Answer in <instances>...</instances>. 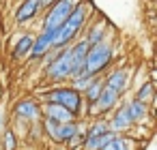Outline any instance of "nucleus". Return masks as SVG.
I'll list each match as a JSON object with an SVG mask.
<instances>
[{"label":"nucleus","instance_id":"obj_1","mask_svg":"<svg viewBox=\"0 0 157 150\" xmlns=\"http://www.w3.org/2000/svg\"><path fill=\"white\" fill-rule=\"evenodd\" d=\"M110 56H112V52H110V47L105 43L90 45L88 47V54H86V58L82 62V69H80L78 77H90V75H95L97 71H101L108 64Z\"/></svg>","mask_w":157,"mask_h":150},{"label":"nucleus","instance_id":"obj_2","mask_svg":"<svg viewBox=\"0 0 157 150\" xmlns=\"http://www.w3.org/2000/svg\"><path fill=\"white\" fill-rule=\"evenodd\" d=\"M84 15H86V9H84V7H75V9L71 11V15L63 22V26L56 30V35H54V39H52V45H56V47L67 45V43L78 35V30H80V26H82V22H84Z\"/></svg>","mask_w":157,"mask_h":150},{"label":"nucleus","instance_id":"obj_3","mask_svg":"<svg viewBox=\"0 0 157 150\" xmlns=\"http://www.w3.org/2000/svg\"><path fill=\"white\" fill-rule=\"evenodd\" d=\"M75 9V2L73 0H58V2L54 5V9L48 13L45 17V32H56L63 22L71 15V11Z\"/></svg>","mask_w":157,"mask_h":150},{"label":"nucleus","instance_id":"obj_4","mask_svg":"<svg viewBox=\"0 0 157 150\" xmlns=\"http://www.w3.org/2000/svg\"><path fill=\"white\" fill-rule=\"evenodd\" d=\"M73 71H75L73 54H71V49H65V52L58 54V58L52 62V67H50V77H52V79H63V77L73 75Z\"/></svg>","mask_w":157,"mask_h":150},{"label":"nucleus","instance_id":"obj_5","mask_svg":"<svg viewBox=\"0 0 157 150\" xmlns=\"http://www.w3.org/2000/svg\"><path fill=\"white\" fill-rule=\"evenodd\" d=\"M48 99L52 101V103H56V105H63V107H67L69 112H78V107H80V94H78V90H71V88H63V90H54V92H50L48 94Z\"/></svg>","mask_w":157,"mask_h":150},{"label":"nucleus","instance_id":"obj_6","mask_svg":"<svg viewBox=\"0 0 157 150\" xmlns=\"http://www.w3.org/2000/svg\"><path fill=\"white\" fill-rule=\"evenodd\" d=\"M45 112H48V116L52 118V120H56V122H73V112H69L67 107H63V105H56V103H48L45 105Z\"/></svg>","mask_w":157,"mask_h":150},{"label":"nucleus","instance_id":"obj_7","mask_svg":"<svg viewBox=\"0 0 157 150\" xmlns=\"http://www.w3.org/2000/svg\"><path fill=\"white\" fill-rule=\"evenodd\" d=\"M39 9H41V0H26V2H22V7L17 9L15 20H17V22H26V20H30Z\"/></svg>","mask_w":157,"mask_h":150},{"label":"nucleus","instance_id":"obj_8","mask_svg":"<svg viewBox=\"0 0 157 150\" xmlns=\"http://www.w3.org/2000/svg\"><path fill=\"white\" fill-rule=\"evenodd\" d=\"M54 35L56 32H43L35 43H33V47H30V52H33V58H39V56H43L45 52H48V47L52 45V39H54Z\"/></svg>","mask_w":157,"mask_h":150},{"label":"nucleus","instance_id":"obj_9","mask_svg":"<svg viewBox=\"0 0 157 150\" xmlns=\"http://www.w3.org/2000/svg\"><path fill=\"white\" fill-rule=\"evenodd\" d=\"M125 84H127V73H125V71H114V73L108 77L105 88H110V90H114L116 94H121V92L125 90Z\"/></svg>","mask_w":157,"mask_h":150},{"label":"nucleus","instance_id":"obj_10","mask_svg":"<svg viewBox=\"0 0 157 150\" xmlns=\"http://www.w3.org/2000/svg\"><path fill=\"white\" fill-rule=\"evenodd\" d=\"M15 114L17 116H22V118H37L39 116V107H37V103H33V101H22V103H17L15 105Z\"/></svg>","mask_w":157,"mask_h":150},{"label":"nucleus","instance_id":"obj_11","mask_svg":"<svg viewBox=\"0 0 157 150\" xmlns=\"http://www.w3.org/2000/svg\"><path fill=\"white\" fill-rule=\"evenodd\" d=\"M116 135L114 133H103V135H95V137H88L86 139V144H84V148L86 150H101L108 141H112Z\"/></svg>","mask_w":157,"mask_h":150},{"label":"nucleus","instance_id":"obj_12","mask_svg":"<svg viewBox=\"0 0 157 150\" xmlns=\"http://www.w3.org/2000/svg\"><path fill=\"white\" fill-rule=\"evenodd\" d=\"M116 99H118V94H116L114 90L101 88V94L97 97V107H99V109H110V107L116 103Z\"/></svg>","mask_w":157,"mask_h":150},{"label":"nucleus","instance_id":"obj_13","mask_svg":"<svg viewBox=\"0 0 157 150\" xmlns=\"http://www.w3.org/2000/svg\"><path fill=\"white\" fill-rule=\"evenodd\" d=\"M133 120L129 118V112H127V107H123V109H118V114L114 116V120H112V129H125V126H129Z\"/></svg>","mask_w":157,"mask_h":150},{"label":"nucleus","instance_id":"obj_14","mask_svg":"<svg viewBox=\"0 0 157 150\" xmlns=\"http://www.w3.org/2000/svg\"><path fill=\"white\" fill-rule=\"evenodd\" d=\"M78 133V126L73 122H63L58 126V133H56V139H73Z\"/></svg>","mask_w":157,"mask_h":150},{"label":"nucleus","instance_id":"obj_15","mask_svg":"<svg viewBox=\"0 0 157 150\" xmlns=\"http://www.w3.org/2000/svg\"><path fill=\"white\" fill-rule=\"evenodd\" d=\"M30 47H33V39H30V37H22L20 43H17L15 49H13V56H15V58H22V56H26V54L30 52Z\"/></svg>","mask_w":157,"mask_h":150},{"label":"nucleus","instance_id":"obj_16","mask_svg":"<svg viewBox=\"0 0 157 150\" xmlns=\"http://www.w3.org/2000/svg\"><path fill=\"white\" fill-rule=\"evenodd\" d=\"M127 112H129V118H131V120H140V118H144L146 107H144L142 101H133V103L127 105Z\"/></svg>","mask_w":157,"mask_h":150},{"label":"nucleus","instance_id":"obj_17","mask_svg":"<svg viewBox=\"0 0 157 150\" xmlns=\"http://www.w3.org/2000/svg\"><path fill=\"white\" fill-rule=\"evenodd\" d=\"M101 150H129V144H127L123 137H114V139L108 141Z\"/></svg>","mask_w":157,"mask_h":150},{"label":"nucleus","instance_id":"obj_18","mask_svg":"<svg viewBox=\"0 0 157 150\" xmlns=\"http://www.w3.org/2000/svg\"><path fill=\"white\" fill-rule=\"evenodd\" d=\"M101 88H103V86H101V82L90 84V86H88V99H90V101H97V97L101 94Z\"/></svg>","mask_w":157,"mask_h":150},{"label":"nucleus","instance_id":"obj_19","mask_svg":"<svg viewBox=\"0 0 157 150\" xmlns=\"http://www.w3.org/2000/svg\"><path fill=\"white\" fill-rule=\"evenodd\" d=\"M151 94H153V86H151V84H146V86L138 92V101H142V103H144V101H148V99H151Z\"/></svg>","mask_w":157,"mask_h":150},{"label":"nucleus","instance_id":"obj_20","mask_svg":"<svg viewBox=\"0 0 157 150\" xmlns=\"http://www.w3.org/2000/svg\"><path fill=\"white\" fill-rule=\"evenodd\" d=\"M5 150H15V135L11 131L5 133Z\"/></svg>","mask_w":157,"mask_h":150},{"label":"nucleus","instance_id":"obj_21","mask_svg":"<svg viewBox=\"0 0 157 150\" xmlns=\"http://www.w3.org/2000/svg\"><path fill=\"white\" fill-rule=\"evenodd\" d=\"M105 131H108L105 122H99V124H95V126H93V131L88 133V137H95V135H103Z\"/></svg>","mask_w":157,"mask_h":150},{"label":"nucleus","instance_id":"obj_22","mask_svg":"<svg viewBox=\"0 0 157 150\" xmlns=\"http://www.w3.org/2000/svg\"><path fill=\"white\" fill-rule=\"evenodd\" d=\"M93 82H90V77H75V88H88Z\"/></svg>","mask_w":157,"mask_h":150},{"label":"nucleus","instance_id":"obj_23","mask_svg":"<svg viewBox=\"0 0 157 150\" xmlns=\"http://www.w3.org/2000/svg\"><path fill=\"white\" fill-rule=\"evenodd\" d=\"M41 5H54V0H41Z\"/></svg>","mask_w":157,"mask_h":150}]
</instances>
